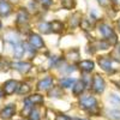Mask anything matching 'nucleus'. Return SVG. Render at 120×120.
<instances>
[{"mask_svg":"<svg viewBox=\"0 0 120 120\" xmlns=\"http://www.w3.org/2000/svg\"><path fill=\"white\" fill-rule=\"evenodd\" d=\"M118 26H119V29H120V19H119V22H118Z\"/></svg>","mask_w":120,"mask_h":120,"instance_id":"f704fd0d","label":"nucleus"},{"mask_svg":"<svg viewBox=\"0 0 120 120\" xmlns=\"http://www.w3.org/2000/svg\"><path fill=\"white\" fill-rule=\"evenodd\" d=\"M49 96H52V97H60L61 96V89H60V86H53L51 88V90H49Z\"/></svg>","mask_w":120,"mask_h":120,"instance_id":"412c9836","label":"nucleus"},{"mask_svg":"<svg viewBox=\"0 0 120 120\" xmlns=\"http://www.w3.org/2000/svg\"><path fill=\"white\" fill-rule=\"evenodd\" d=\"M38 3L41 4L42 6H45V7H48L49 5L52 4V0H38Z\"/></svg>","mask_w":120,"mask_h":120,"instance_id":"c756f323","label":"nucleus"},{"mask_svg":"<svg viewBox=\"0 0 120 120\" xmlns=\"http://www.w3.org/2000/svg\"><path fill=\"white\" fill-rule=\"evenodd\" d=\"M97 1H98V4L101 6H107L108 3H109V0H97Z\"/></svg>","mask_w":120,"mask_h":120,"instance_id":"2f4dec72","label":"nucleus"},{"mask_svg":"<svg viewBox=\"0 0 120 120\" xmlns=\"http://www.w3.org/2000/svg\"><path fill=\"white\" fill-rule=\"evenodd\" d=\"M98 29H100V33L102 34V36L105 38H109V37H112L114 35L112 28L109 26L108 24H106V23H101V24L98 25Z\"/></svg>","mask_w":120,"mask_h":120,"instance_id":"6e6552de","label":"nucleus"},{"mask_svg":"<svg viewBox=\"0 0 120 120\" xmlns=\"http://www.w3.org/2000/svg\"><path fill=\"white\" fill-rule=\"evenodd\" d=\"M97 61H98V65L101 66V68L105 70L106 72H108V73L113 72L112 61H111V59H108V56H98Z\"/></svg>","mask_w":120,"mask_h":120,"instance_id":"7ed1b4c3","label":"nucleus"},{"mask_svg":"<svg viewBox=\"0 0 120 120\" xmlns=\"http://www.w3.org/2000/svg\"><path fill=\"white\" fill-rule=\"evenodd\" d=\"M0 28H1V22H0Z\"/></svg>","mask_w":120,"mask_h":120,"instance_id":"c9c22d12","label":"nucleus"},{"mask_svg":"<svg viewBox=\"0 0 120 120\" xmlns=\"http://www.w3.org/2000/svg\"><path fill=\"white\" fill-rule=\"evenodd\" d=\"M82 120H88V119H82Z\"/></svg>","mask_w":120,"mask_h":120,"instance_id":"e433bc0d","label":"nucleus"},{"mask_svg":"<svg viewBox=\"0 0 120 120\" xmlns=\"http://www.w3.org/2000/svg\"><path fill=\"white\" fill-rule=\"evenodd\" d=\"M59 83H60V86L61 88H70L76 83V81L72 78H61Z\"/></svg>","mask_w":120,"mask_h":120,"instance_id":"a211bd4d","label":"nucleus"},{"mask_svg":"<svg viewBox=\"0 0 120 120\" xmlns=\"http://www.w3.org/2000/svg\"><path fill=\"white\" fill-rule=\"evenodd\" d=\"M55 120H70V118L67 115H65V114H58Z\"/></svg>","mask_w":120,"mask_h":120,"instance_id":"7c9ffc66","label":"nucleus"},{"mask_svg":"<svg viewBox=\"0 0 120 120\" xmlns=\"http://www.w3.org/2000/svg\"><path fill=\"white\" fill-rule=\"evenodd\" d=\"M26 100H28V101L31 103L33 106H35V105H41V103L43 102V96H42V95H38V94H34V95H31V96H29Z\"/></svg>","mask_w":120,"mask_h":120,"instance_id":"ddd939ff","label":"nucleus"},{"mask_svg":"<svg viewBox=\"0 0 120 120\" xmlns=\"http://www.w3.org/2000/svg\"><path fill=\"white\" fill-rule=\"evenodd\" d=\"M24 51H25V48H24V46L21 42L16 43L15 45V58H17V59L22 58L23 54H24Z\"/></svg>","mask_w":120,"mask_h":120,"instance_id":"2eb2a0df","label":"nucleus"},{"mask_svg":"<svg viewBox=\"0 0 120 120\" xmlns=\"http://www.w3.org/2000/svg\"><path fill=\"white\" fill-rule=\"evenodd\" d=\"M79 25H81V28L83 30H89L90 29V23H89V21H86V19H82Z\"/></svg>","mask_w":120,"mask_h":120,"instance_id":"cd10ccee","label":"nucleus"},{"mask_svg":"<svg viewBox=\"0 0 120 120\" xmlns=\"http://www.w3.org/2000/svg\"><path fill=\"white\" fill-rule=\"evenodd\" d=\"M12 67L15 70H17V71H19V72L25 73V72H28L29 70L31 68V65H30L29 63H13Z\"/></svg>","mask_w":120,"mask_h":120,"instance_id":"9d476101","label":"nucleus"},{"mask_svg":"<svg viewBox=\"0 0 120 120\" xmlns=\"http://www.w3.org/2000/svg\"><path fill=\"white\" fill-rule=\"evenodd\" d=\"M19 84L17 81H13V79H11V81H7L5 84H4V93L6 95H11L13 94L16 90L18 89Z\"/></svg>","mask_w":120,"mask_h":120,"instance_id":"39448f33","label":"nucleus"},{"mask_svg":"<svg viewBox=\"0 0 120 120\" xmlns=\"http://www.w3.org/2000/svg\"><path fill=\"white\" fill-rule=\"evenodd\" d=\"M53 86V78L52 77H47V78H43L41 79L38 83H37V89L38 90H49Z\"/></svg>","mask_w":120,"mask_h":120,"instance_id":"0eeeda50","label":"nucleus"},{"mask_svg":"<svg viewBox=\"0 0 120 120\" xmlns=\"http://www.w3.org/2000/svg\"><path fill=\"white\" fill-rule=\"evenodd\" d=\"M4 94H5V93L3 91V90H1V89H0V97H3V96H4Z\"/></svg>","mask_w":120,"mask_h":120,"instance_id":"473e14b6","label":"nucleus"},{"mask_svg":"<svg viewBox=\"0 0 120 120\" xmlns=\"http://www.w3.org/2000/svg\"><path fill=\"white\" fill-rule=\"evenodd\" d=\"M49 25H51L52 31H54V33H60L64 29V24L60 21H53L52 23H49Z\"/></svg>","mask_w":120,"mask_h":120,"instance_id":"dca6fc26","label":"nucleus"},{"mask_svg":"<svg viewBox=\"0 0 120 120\" xmlns=\"http://www.w3.org/2000/svg\"><path fill=\"white\" fill-rule=\"evenodd\" d=\"M16 113V107L13 105H7L6 107H4L1 111H0V118L4 119V120H7L10 118H12Z\"/></svg>","mask_w":120,"mask_h":120,"instance_id":"20e7f679","label":"nucleus"},{"mask_svg":"<svg viewBox=\"0 0 120 120\" xmlns=\"http://www.w3.org/2000/svg\"><path fill=\"white\" fill-rule=\"evenodd\" d=\"M29 43L34 46L35 49L42 48L43 47V40L41 38V36H38L37 34H30L29 36Z\"/></svg>","mask_w":120,"mask_h":120,"instance_id":"423d86ee","label":"nucleus"},{"mask_svg":"<svg viewBox=\"0 0 120 120\" xmlns=\"http://www.w3.org/2000/svg\"><path fill=\"white\" fill-rule=\"evenodd\" d=\"M115 84H116V85H119V88H120V81H119V82H115Z\"/></svg>","mask_w":120,"mask_h":120,"instance_id":"72a5a7b5","label":"nucleus"},{"mask_svg":"<svg viewBox=\"0 0 120 120\" xmlns=\"http://www.w3.org/2000/svg\"><path fill=\"white\" fill-rule=\"evenodd\" d=\"M29 118H30V120H40L41 119V113H40L38 109L33 108V111H31V113H30Z\"/></svg>","mask_w":120,"mask_h":120,"instance_id":"4be33fe9","label":"nucleus"},{"mask_svg":"<svg viewBox=\"0 0 120 120\" xmlns=\"http://www.w3.org/2000/svg\"><path fill=\"white\" fill-rule=\"evenodd\" d=\"M12 1H17V0H12Z\"/></svg>","mask_w":120,"mask_h":120,"instance_id":"58836bf2","label":"nucleus"},{"mask_svg":"<svg viewBox=\"0 0 120 120\" xmlns=\"http://www.w3.org/2000/svg\"><path fill=\"white\" fill-rule=\"evenodd\" d=\"M111 56H112L114 60H116V61L120 63V46H118V47H115V48L113 49V52L111 53Z\"/></svg>","mask_w":120,"mask_h":120,"instance_id":"393cba45","label":"nucleus"},{"mask_svg":"<svg viewBox=\"0 0 120 120\" xmlns=\"http://www.w3.org/2000/svg\"><path fill=\"white\" fill-rule=\"evenodd\" d=\"M91 88L94 90V93H96V94H102L103 93V90H105V81H103V78L100 75H95L94 76Z\"/></svg>","mask_w":120,"mask_h":120,"instance_id":"f03ea898","label":"nucleus"},{"mask_svg":"<svg viewBox=\"0 0 120 120\" xmlns=\"http://www.w3.org/2000/svg\"><path fill=\"white\" fill-rule=\"evenodd\" d=\"M108 46H109V42H106V41H96L95 42L96 49H107Z\"/></svg>","mask_w":120,"mask_h":120,"instance_id":"bb28decb","label":"nucleus"},{"mask_svg":"<svg viewBox=\"0 0 120 120\" xmlns=\"http://www.w3.org/2000/svg\"><path fill=\"white\" fill-rule=\"evenodd\" d=\"M79 23H81V21H79V15L78 13H75L71 17V19H70V25H71L72 28H75V26L79 25Z\"/></svg>","mask_w":120,"mask_h":120,"instance_id":"5701e85b","label":"nucleus"},{"mask_svg":"<svg viewBox=\"0 0 120 120\" xmlns=\"http://www.w3.org/2000/svg\"><path fill=\"white\" fill-rule=\"evenodd\" d=\"M79 105L83 109L88 111L91 114H97L98 113V106H97V100L94 96H82L79 98Z\"/></svg>","mask_w":120,"mask_h":120,"instance_id":"f257e3e1","label":"nucleus"},{"mask_svg":"<svg viewBox=\"0 0 120 120\" xmlns=\"http://www.w3.org/2000/svg\"><path fill=\"white\" fill-rule=\"evenodd\" d=\"M78 67L82 70L83 72H91L94 70V63L91 60H83L78 64Z\"/></svg>","mask_w":120,"mask_h":120,"instance_id":"1a4fd4ad","label":"nucleus"},{"mask_svg":"<svg viewBox=\"0 0 120 120\" xmlns=\"http://www.w3.org/2000/svg\"><path fill=\"white\" fill-rule=\"evenodd\" d=\"M109 101H111V103H112V105L120 107V97H119L118 95L112 94V95H111V97H109Z\"/></svg>","mask_w":120,"mask_h":120,"instance_id":"a878e982","label":"nucleus"},{"mask_svg":"<svg viewBox=\"0 0 120 120\" xmlns=\"http://www.w3.org/2000/svg\"><path fill=\"white\" fill-rule=\"evenodd\" d=\"M11 12V6L8 3L4 1V0H0V16L5 17Z\"/></svg>","mask_w":120,"mask_h":120,"instance_id":"9b49d317","label":"nucleus"},{"mask_svg":"<svg viewBox=\"0 0 120 120\" xmlns=\"http://www.w3.org/2000/svg\"><path fill=\"white\" fill-rule=\"evenodd\" d=\"M84 89H85V84H84L82 81L76 82V83H75V86H73V95L79 96V95L84 91Z\"/></svg>","mask_w":120,"mask_h":120,"instance_id":"4468645a","label":"nucleus"},{"mask_svg":"<svg viewBox=\"0 0 120 120\" xmlns=\"http://www.w3.org/2000/svg\"><path fill=\"white\" fill-rule=\"evenodd\" d=\"M28 19H29L28 12L25 11L24 8H22L21 11L18 12V16H17V22H18V24H25V23L28 22Z\"/></svg>","mask_w":120,"mask_h":120,"instance_id":"f8f14e48","label":"nucleus"},{"mask_svg":"<svg viewBox=\"0 0 120 120\" xmlns=\"http://www.w3.org/2000/svg\"><path fill=\"white\" fill-rule=\"evenodd\" d=\"M61 5L66 10L73 8L75 7V0H61Z\"/></svg>","mask_w":120,"mask_h":120,"instance_id":"b1692460","label":"nucleus"},{"mask_svg":"<svg viewBox=\"0 0 120 120\" xmlns=\"http://www.w3.org/2000/svg\"><path fill=\"white\" fill-rule=\"evenodd\" d=\"M112 1H116V0H112Z\"/></svg>","mask_w":120,"mask_h":120,"instance_id":"4c0bfd02","label":"nucleus"},{"mask_svg":"<svg viewBox=\"0 0 120 120\" xmlns=\"http://www.w3.org/2000/svg\"><path fill=\"white\" fill-rule=\"evenodd\" d=\"M67 59L70 60V61H77V60L79 59V51L78 49H71V51L67 52Z\"/></svg>","mask_w":120,"mask_h":120,"instance_id":"f3484780","label":"nucleus"},{"mask_svg":"<svg viewBox=\"0 0 120 120\" xmlns=\"http://www.w3.org/2000/svg\"><path fill=\"white\" fill-rule=\"evenodd\" d=\"M17 91H18V94H21V95H25V94H28L30 91V86L26 83H22V84H19Z\"/></svg>","mask_w":120,"mask_h":120,"instance_id":"6ab92c4d","label":"nucleus"},{"mask_svg":"<svg viewBox=\"0 0 120 120\" xmlns=\"http://www.w3.org/2000/svg\"><path fill=\"white\" fill-rule=\"evenodd\" d=\"M108 114H111L109 116L114 120H120V112H118V111H109Z\"/></svg>","mask_w":120,"mask_h":120,"instance_id":"c85d7f7f","label":"nucleus"},{"mask_svg":"<svg viewBox=\"0 0 120 120\" xmlns=\"http://www.w3.org/2000/svg\"><path fill=\"white\" fill-rule=\"evenodd\" d=\"M38 29H40V31L43 33V34H49L52 31V29H51V25H49V23H40L38 24Z\"/></svg>","mask_w":120,"mask_h":120,"instance_id":"aec40b11","label":"nucleus"}]
</instances>
